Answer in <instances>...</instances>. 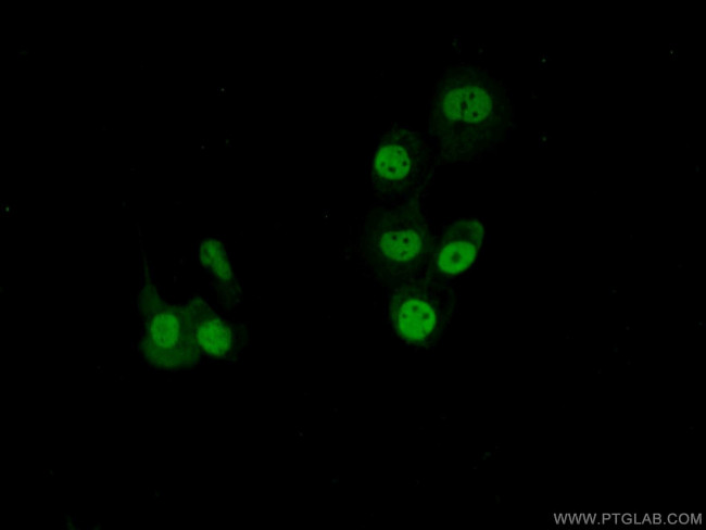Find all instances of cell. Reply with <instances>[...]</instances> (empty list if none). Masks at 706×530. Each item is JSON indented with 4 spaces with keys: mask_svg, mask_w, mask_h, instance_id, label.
<instances>
[{
    "mask_svg": "<svg viewBox=\"0 0 706 530\" xmlns=\"http://www.w3.org/2000/svg\"><path fill=\"white\" fill-rule=\"evenodd\" d=\"M427 110L426 137L439 166L481 159L515 128L510 89L489 70L471 63L442 71Z\"/></svg>",
    "mask_w": 706,
    "mask_h": 530,
    "instance_id": "obj_1",
    "label": "cell"
},
{
    "mask_svg": "<svg viewBox=\"0 0 706 530\" xmlns=\"http://www.w3.org/2000/svg\"><path fill=\"white\" fill-rule=\"evenodd\" d=\"M434 237L423 201L383 200L362 224L354 249L370 274L407 280L428 265Z\"/></svg>",
    "mask_w": 706,
    "mask_h": 530,
    "instance_id": "obj_2",
    "label": "cell"
},
{
    "mask_svg": "<svg viewBox=\"0 0 706 530\" xmlns=\"http://www.w3.org/2000/svg\"><path fill=\"white\" fill-rule=\"evenodd\" d=\"M439 166L423 132L403 123L390 126L374 150L370 177L383 200L423 201Z\"/></svg>",
    "mask_w": 706,
    "mask_h": 530,
    "instance_id": "obj_3",
    "label": "cell"
},
{
    "mask_svg": "<svg viewBox=\"0 0 706 530\" xmlns=\"http://www.w3.org/2000/svg\"><path fill=\"white\" fill-rule=\"evenodd\" d=\"M418 275L394 291L390 301V319L396 333L413 344L427 343L437 332L440 310L429 290L430 285Z\"/></svg>",
    "mask_w": 706,
    "mask_h": 530,
    "instance_id": "obj_4",
    "label": "cell"
},
{
    "mask_svg": "<svg viewBox=\"0 0 706 530\" xmlns=\"http://www.w3.org/2000/svg\"><path fill=\"white\" fill-rule=\"evenodd\" d=\"M484 238L479 219L461 218L444 223L434 237L428 268L438 276H455L468 269Z\"/></svg>",
    "mask_w": 706,
    "mask_h": 530,
    "instance_id": "obj_5",
    "label": "cell"
},
{
    "mask_svg": "<svg viewBox=\"0 0 706 530\" xmlns=\"http://www.w3.org/2000/svg\"><path fill=\"white\" fill-rule=\"evenodd\" d=\"M190 315L187 319L193 343L211 355L225 356L232 343L229 326L205 307L196 306Z\"/></svg>",
    "mask_w": 706,
    "mask_h": 530,
    "instance_id": "obj_6",
    "label": "cell"
},
{
    "mask_svg": "<svg viewBox=\"0 0 706 530\" xmlns=\"http://www.w3.org/2000/svg\"><path fill=\"white\" fill-rule=\"evenodd\" d=\"M200 257L203 266L209 268L215 277L222 280H229L232 277L231 267L225 256L223 247L214 240H206L202 243Z\"/></svg>",
    "mask_w": 706,
    "mask_h": 530,
    "instance_id": "obj_7",
    "label": "cell"
}]
</instances>
